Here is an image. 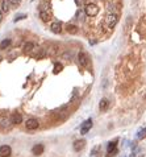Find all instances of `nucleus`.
I'll return each mask as SVG.
<instances>
[{"instance_id": "nucleus-1", "label": "nucleus", "mask_w": 146, "mask_h": 157, "mask_svg": "<svg viewBox=\"0 0 146 157\" xmlns=\"http://www.w3.org/2000/svg\"><path fill=\"white\" fill-rule=\"evenodd\" d=\"M105 24H107V27L109 28V29H113L115 27H116L117 21H118V16L116 13H109L105 16Z\"/></svg>"}, {"instance_id": "nucleus-2", "label": "nucleus", "mask_w": 146, "mask_h": 157, "mask_svg": "<svg viewBox=\"0 0 146 157\" xmlns=\"http://www.w3.org/2000/svg\"><path fill=\"white\" fill-rule=\"evenodd\" d=\"M84 12H86L87 16L93 17L99 13V7H97L96 4H93V3H88L86 7H84Z\"/></svg>"}, {"instance_id": "nucleus-3", "label": "nucleus", "mask_w": 146, "mask_h": 157, "mask_svg": "<svg viewBox=\"0 0 146 157\" xmlns=\"http://www.w3.org/2000/svg\"><path fill=\"white\" fill-rule=\"evenodd\" d=\"M115 155H117V140L109 141L107 147V157H113Z\"/></svg>"}, {"instance_id": "nucleus-4", "label": "nucleus", "mask_w": 146, "mask_h": 157, "mask_svg": "<svg viewBox=\"0 0 146 157\" xmlns=\"http://www.w3.org/2000/svg\"><path fill=\"white\" fill-rule=\"evenodd\" d=\"M38 125H39L38 120L34 119V118L28 119L26 120V123H25V127H26V129H29V131H34V129H37Z\"/></svg>"}, {"instance_id": "nucleus-5", "label": "nucleus", "mask_w": 146, "mask_h": 157, "mask_svg": "<svg viewBox=\"0 0 146 157\" xmlns=\"http://www.w3.org/2000/svg\"><path fill=\"white\" fill-rule=\"evenodd\" d=\"M92 128V119H87L86 122L82 124V127H80V133L82 135H86L90 129Z\"/></svg>"}, {"instance_id": "nucleus-6", "label": "nucleus", "mask_w": 146, "mask_h": 157, "mask_svg": "<svg viewBox=\"0 0 146 157\" xmlns=\"http://www.w3.org/2000/svg\"><path fill=\"white\" fill-rule=\"evenodd\" d=\"M78 61H79V63H80V66H83V67L88 66V55L84 53V52H80V53L78 54Z\"/></svg>"}, {"instance_id": "nucleus-7", "label": "nucleus", "mask_w": 146, "mask_h": 157, "mask_svg": "<svg viewBox=\"0 0 146 157\" xmlns=\"http://www.w3.org/2000/svg\"><path fill=\"white\" fill-rule=\"evenodd\" d=\"M50 30L53 33H55V35H59V33L62 32V23H61V21H54L50 25Z\"/></svg>"}, {"instance_id": "nucleus-8", "label": "nucleus", "mask_w": 146, "mask_h": 157, "mask_svg": "<svg viewBox=\"0 0 146 157\" xmlns=\"http://www.w3.org/2000/svg\"><path fill=\"white\" fill-rule=\"evenodd\" d=\"M12 155V149L9 145H1L0 147V157H9Z\"/></svg>"}, {"instance_id": "nucleus-9", "label": "nucleus", "mask_w": 146, "mask_h": 157, "mask_svg": "<svg viewBox=\"0 0 146 157\" xmlns=\"http://www.w3.org/2000/svg\"><path fill=\"white\" fill-rule=\"evenodd\" d=\"M72 147H74L75 152H80V150L83 149L84 147H86V140H83V139H82V140H77Z\"/></svg>"}, {"instance_id": "nucleus-10", "label": "nucleus", "mask_w": 146, "mask_h": 157, "mask_svg": "<svg viewBox=\"0 0 146 157\" xmlns=\"http://www.w3.org/2000/svg\"><path fill=\"white\" fill-rule=\"evenodd\" d=\"M11 122H12V124H20V123L23 122V116H21V114L13 112L11 115Z\"/></svg>"}, {"instance_id": "nucleus-11", "label": "nucleus", "mask_w": 146, "mask_h": 157, "mask_svg": "<svg viewBox=\"0 0 146 157\" xmlns=\"http://www.w3.org/2000/svg\"><path fill=\"white\" fill-rule=\"evenodd\" d=\"M44 145H42V144H36L34 147L32 148V153L34 156H39V155H42V153H44Z\"/></svg>"}, {"instance_id": "nucleus-12", "label": "nucleus", "mask_w": 146, "mask_h": 157, "mask_svg": "<svg viewBox=\"0 0 146 157\" xmlns=\"http://www.w3.org/2000/svg\"><path fill=\"white\" fill-rule=\"evenodd\" d=\"M108 107H109V100L105 99V98H103V99L100 100V103H99V108H100V111H107Z\"/></svg>"}, {"instance_id": "nucleus-13", "label": "nucleus", "mask_w": 146, "mask_h": 157, "mask_svg": "<svg viewBox=\"0 0 146 157\" xmlns=\"http://www.w3.org/2000/svg\"><path fill=\"white\" fill-rule=\"evenodd\" d=\"M39 17H41V20L44 21V23H49V20H50V13L46 11H41V13H39Z\"/></svg>"}, {"instance_id": "nucleus-14", "label": "nucleus", "mask_w": 146, "mask_h": 157, "mask_svg": "<svg viewBox=\"0 0 146 157\" xmlns=\"http://www.w3.org/2000/svg\"><path fill=\"white\" fill-rule=\"evenodd\" d=\"M34 44H33V42H26L25 45H24V52H25V53H32L33 50H34Z\"/></svg>"}, {"instance_id": "nucleus-15", "label": "nucleus", "mask_w": 146, "mask_h": 157, "mask_svg": "<svg viewBox=\"0 0 146 157\" xmlns=\"http://www.w3.org/2000/svg\"><path fill=\"white\" fill-rule=\"evenodd\" d=\"M66 30H67L69 33H71V35H77V33H78V27L77 25H72V24H67Z\"/></svg>"}, {"instance_id": "nucleus-16", "label": "nucleus", "mask_w": 146, "mask_h": 157, "mask_svg": "<svg viewBox=\"0 0 146 157\" xmlns=\"http://www.w3.org/2000/svg\"><path fill=\"white\" fill-rule=\"evenodd\" d=\"M9 123H12L11 118H7V116H1L0 118V125L1 127H7V125H9Z\"/></svg>"}, {"instance_id": "nucleus-17", "label": "nucleus", "mask_w": 146, "mask_h": 157, "mask_svg": "<svg viewBox=\"0 0 146 157\" xmlns=\"http://www.w3.org/2000/svg\"><path fill=\"white\" fill-rule=\"evenodd\" d=\"M9 5H11L9 0H3L1 1V11L3 12H8L9 11Z\"/></svg>"}, {"instance_id": "nucleus-18", "label": "nucleus", "mask_w": 146, "mask_h": 157, "mask_svg": "<svg viewBox=\"0 0 146 157\" xmlns=\"http://www.w3.org/2000/svg\"><path fill=\"white\" fill-rule=\"evenodd\" d=\"M11 38H5V40H3L1 41V44H0V49H1V50H5V49L8 48V46L11 45Z\"/></svg>"}, {"instance_id": "nucleus-19", "label": "nucleus", "mask_w": 146, "mask_h": 157, "mask_svg": "<svg viewBox=\"0 0 146 157\" xmlns=\"http://www.w3.org/2000/svg\"><path fill=\"white\" fill-rule=\"evenodd\" d=\"M62 69H63L62 63L57 62V63H54V69H53V73H54V74H58V73H61V71H62Z\"/></svg>"}, {"instance_id": "nucleus-20", "label": "nucleus", "mask_w": 146, "mask_h": 157, "mask_svg": "<svg viewBox=\"0 0 146 157\" xmlns=\"http://www.w3.org/2000/svg\"><path fill=\"white\" fill-rule=\"evenodd\" d=\"M45 55H46V52H45V49H38V53H36L34 55H33V57L34 58H44Z\"/></svg>"}, {"instance_id": "nucleus-21", "label": "nucleus", "mask_w": 146, "mask_h": 157, "mask_svg": "<svg viewBox=\"0 0 146 157\" xmlns=\"http://www.w3.org/2000/svg\"><path fill=\"white\" fill-rule=\"evenodd\" d=\"M145 137H146V128L141 129V131L137 133V139H138V140H142V139H145Z\"/></svg>"}, {"instance_id": "nucleus-22", "label": "nucleus", "mask_w": 146, "mask_h": 157, "mask_svg": "<svg viewBox=\"0 0 146 157\" xmlns=\"http://www.w3.org/2000/svg\"><path fill=\"white\" fill-rule=\"evenodd\" d=\"M26 17V15L25 13H21V15H16V17L13 18V21L15 23H17V21H20V20H24V18Z\"/></svg>"}, {"instance_id": "nucleus-23", "label": "nucleus", "mask_w": 146, "mask_h": 157, "mask_svg": "<svg viewBox=\"0 0 146 157\" xmlns=\"http://www.w3.org/2000/svg\"><path fill=\"white\" fill-rule=\"evenodd\" d=\"M75 3H77L79 7H80V5H83L84 3H86V0H75Z\"/></svg>"}, {"instance_id": "nucleus-24", "label": "nucleus", "mask_w": 146, "mask_h": 157, "mask_svg": "<svg viewBox=\"0 0 146 157\" xmlns=\"http://www.w3.org/2000/svg\"><path fill=\"white\" fill-rule=\"evenodd\" d=\"M9 1H11V4L17 5V4H20V3H21V0H9Z\"/></svg>"}, {"instance_id": "nucleus-25", "label": "nucleus", "mask_w": 146, "mask_h": 157, "mask_svg": "<svg viewBox=\"0 0 146 157\" xmlns=\"http://www.w3.org/2000/svg\"><path fill=\"white\" fill-rule=\"evenodd\" d=\"M1 20H3V13H1V11H0V23H1Z\"/></svg>"}, {"instance_id": "nucleus-26", "label": "nucleus", "mask_w": 146, "mask_h": 157, "mask_svg": "<svg viewBox=\"0 0 146 157\" xmlns=\"http://www.w3.org/2000/svg\"><path fill=\"white\" fill-rule=\"evenodd\" d=\"M0 61H1V55H0Z\"/></svg>"}]
</instances>
